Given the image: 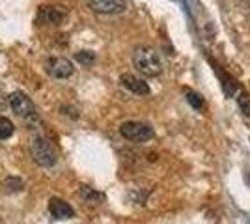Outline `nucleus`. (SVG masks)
<instances>
[{
    "mask_svg": "<svg viewBox=\"0 0 250 224\" xmlns=\"http://www.w3.org/2000/svg\"><path fill=\"white\" fill-rule=\"evenodd\" d=\"M4 187H6V192H19L22 191V182L19 178H8L4 182Z\"/></svg>",
    "mask_w": 250,
    "mask_h": 224,
    "instance_id": "obj_12",
    "label": "nucleus"
},
{
    "mask_svg": "<svg viewBox=\"0 0 250 224\" xmlns=\"http://www.w3.org/2000/svg\"><path fill=\"white\" fill-rule=\"evenodd\" d=\"M120 135L124 139L131 140V142L142 144V142H147V140L153 139L155 137V131H153L151 125H147L144 122H125V123H122V127H120Z\"/></svg>",
    "mask_w": 250,
    "mask_h": 224,
    "instance_id": "obj_3",
    "label": "nucleus"
},
{
    "mask_svg": "<svg viewBox=\"0 0 250 224\" xmlns=\"http://www.w3.org/2000/svg\"><path fill=\"white\" fill-rule=\"evenodd\" d=\"M75 60H77V62H81V64H84V65H90V64H94L95 54L92 53V51H81V53L75 54Z\"/></svg>",
    "mask_w": 250,
    "mask_h": 224,
    "instance_id": "obj_13",
    "label": "nucleus"
},
{
    "mask_svg": "<svg viewBox=\"0 0 250 224\" xmlns=\"http://www.w3.org/2000/svg\"><path fill=\"white\" fill-rule=\"evenodd\" d=\"M133 65L144 77H159L163 73V58L153 47H138L133 54Z\"/></svg>",
    "mask_w": 250,
    "mask_h": 224,
    "instance_id": "obj_1",
    "label": "nucleus"
},
{
    "mask_svg": "<svg viewBox=\"0 0 250 224\" xmlns=\"http://www.w3.org/2000/svg\"><path fill=\"white\" fill-rule=\"evenodd\" d=\"M8 103H10L11 110L21 118H32L36 116V107L30 101V97L22 92H13L10 97H8Z\"/></svg>",
    "mask_w": 250,
    "mask_h": 224,
    "instance_id": "obj_4",
    "label": "nucleus"
},
{
    "mask_svg": "<svg viewBox=\"0 0 250 224\" xmlns=\"http://www.w3.org/2000/svg\"><path fill=\"white\" fill-rule=\"evenodd\" d=\"M11 135H13V123H11V120L6 116H0V140L10 139Z\"/></svg>",
    "mask_w": 250,
    "mask_h": 224,
    "instance_id": "obj_11",
    "label": "nucleus"
},
{
    "mask_svg": "<svg viewBox=\"0 0 250 224\" xmlns=\"http://www.w3.org/2000/svg\"><path fill=\"white\" fill-rule=\"evenodd\" d=\"M30 153H32V159L36 161L40 166H54L56 164V151L51 146V142L43 137H36L34 142L30 146Z\"/></svg>",
    "mask_w": 250,
    "mask_h": 224,
    "instance_id": "obj_2",
    "label": "nucleus"
},
{
    "mask_svg": "<svg viewBox=\"0 0 250 224\" xmlns=\"http://www.w3.org/2000/svg\"><path fill=\"white\" fill-rule=\"evenodd\" d=\"M120 82H122V86H124L125 90L133 92L135 96H147L149 94V86L142 79L135 77V75H129V73L122 75L120 77Z\"/></svg>",
    "mask_w": 250,
    "mask_h": 224,
    "instance_id": "obj_8",
    "label": "nucleus"
},
{
    "mask_svg": "<svg viewBox=\"0 0 250 224\" xmlns=\"http://www.w3.org/2000/svg\"><path fill=\"white\" fill-rule=\"evenodd\" d=\"M75 71L71 60L63 58V56H54V58H49L47 60V73L54 77V79H67L71 77Z\"/></svg>",
    "mask_w": 250,
    "mask_h": 224,
    "instance_id": "obj_5",
    "label": "nucleus"
},
{
    "mask_svg": "<svg viewBox=\"0 0 250 224\" xmlns=\"http://www.w3.org/2000/svg\"><path fill=\"white\" fill-rule=\"evenodd\" d=\"M6 107V101H4V96H2V92H0V110Z\"/></svg>",
    "mask_w": 250,
    "mask_h": 224,
    "instance_id": "obj_15",
    "label": "nucleus"
},
{
    "mask_svg": "<svg viewBox=\"0 0 250 224\" xmlns=\"http://www.w3.org/2000/svg\"><path fill=\"white\" fill-rule=\"evenodd\" d=\"M65 19V11L58 6H42L38 11L40 24H60Z\"/></svg>",
    "mask_w": 250,
    "mask_h": 224,
    "instance_id": "obj_7",
    "label": "nucleus"
},
{
    "mask_svg": "<svg viewBox=\"0 0 250 224\" xmlns=\"http://www.w3.org/2000/svg\"><path fill=\"white\" fill-rule=\"evenodd\" d=\"M187 101L194 108H202V107H204V99H202V96L194 94V92H188V90H187Z\"/></svg>",
    "mask_w": 250,
    "mask_h": 224,
    "instance_id": "obj_14",
    "label": "nucleus"
},
{
    "mask_svg": "<svg viewBox=\"0 0 250 224\" xmlns=\"http://www.w3.org/2000/svg\"><path fill=\"white\" fill-rule=\"evenodd\" d=\"M49 211H51V215L54 217V219H62V221L75 217L73 207H71L67 202L60 200V198H52L51 202H49Z\"/></svg>",
    "mask_w": 250,
    "mask_h": 224,
    "instance_id": "obj_9",
    "label": "nucleus"
},
{
    "mask_svg": "<svg viewBox=\"0 0 250 224\" xmlns=\"http://www.w3.org/2000/svg\"><path fill=\"white\" fill-rule=\"evenodd\" d=\"M81 196H83L84 202H88V204L103 202V194H101V192H95L94 189H90V187H83V189H81Z\"/></svg>",
    "mask_w": 250,
    "mask_h": 224,
    "instance_id": "obj_10",
    "label": "nucleus"
},
{
    "mask_svg": "<svg viewBox=\"0 0 250 224\" xmlns=\"http://www.w3.org/2000/svg\"><path fill=\"white\" fill-rule=\"evenodd\" d=\"M88 6L101 15H116L127 10L125 0H88Z\"/></svg>",
    "mask_w": 250,
    "mask_h": 224,
    "instance_id": "obj_6",
    "label": "nucleus"
}]
</instances>
